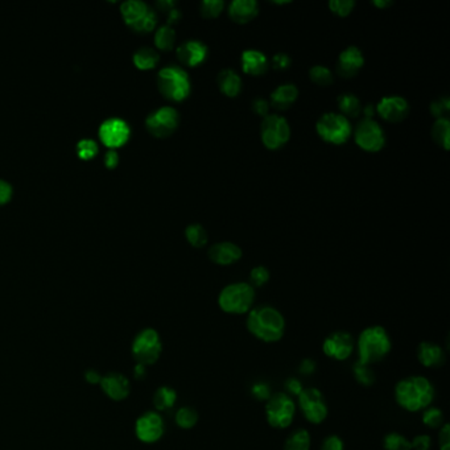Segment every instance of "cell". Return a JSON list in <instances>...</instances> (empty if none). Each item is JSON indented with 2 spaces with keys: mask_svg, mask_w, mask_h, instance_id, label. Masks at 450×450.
<instances>
[{
  "mask_svg": "<svg viewBox=\"0 0 450 450\" xmlns=\"http://www.w3.org/2000/svg\"><path fill=\"white\" fill-rule=\"evenodd\" d=\"M380 117L389 122H401L408 115V102L401 97H386L377 106Z\"/></svg>",
  "mask_w": 450,
  "mask_h": 450,
  "instance_id": "obj_18",
  "label": "cell"
},
{
  "mask_svg": "<svg viewBox=\"0 0 450 450\" xmlns=\"http://www.w3.org/2000/svg\"><path fill=\"white\" fill-rule=\"evenodd\" d=\"M351 372L354 375V379L360 383L363 387H371L377 381V374L370 365L362 363L360 360L354 362L351 366Z\"/></svg>",
  "mask_w": 450,
  "mask_h": 450,
  "instance_id": "obj_29",
  "label": "cell"
},
{
  "mask_svg": "<svg viewBox=\"0 0 450 450\" xmlns=\"http://www.w3.org/2000/svg\"><path fill=\"white\" fill-rule=\"evenodd\" d=\"M255 297V288L250 283H232L220 290L218 305L227 314L243 316L254 308Z\"/></svg>",
  "mask_w": 450,
  "mask_h": 450,
  "instance_id": "obj_4",
  "label": "cell"
},
{
  "mask_svg": "<svg viewBox=\"0 0 450 450\" xmlns=\"http://www.w3.org/2000/svg\"><path fill=\"white\" fill-rule=\"evenodd\" d=\"M160 56L150 47H141L134 54V62L139 69H150L158 65Z\"/></svg>",
  "mask_w": 450,
  "mask_h": 450,
  "instance_id": "obj_30",
  "label": "cell"
},
{
  "mask_svg": "<svg viewBox=\"0 0 450 450\" xmlns=\"http://www.w3.org/2000/svg\"><path fill=\"white\" fill-rule=\"evenodd\" d=\"M177 401V392L170 386H161L153 395V405L160 412L170 410Z\"/></svg>",
  "mask_w": 450,
  "mask_h": 450,
  "instance_id": "obj_28",
  "label": "cell"
},
{
  "mask_svg": "<svg viewBox=\"0 0 450 450\" xmlns=\"http://www.w3.org/2000/svg\"><path fill=\"white\" fill-rule=\"evenodd\" d=\"M450 110V102L446 97L440 98V100H436L432 103L430 106V111L432 114L437 118V119H442V118H446L448 112Z\"/></svg>",
  "mask_w": 450,
  "mask_h": 450,
  "instance_id": "obj_44",
  "label": "cell"
},
{
  "mask_svg": "<svg viewBox=\"0 0 450 450\" xmlns=\"http://www.w3.org/2000/svg\"><path fill=\"white\" fill-rule=\"evenodd\" d=\"M259 6L255 0H234L229 6L231 20L238 24H246L256 18Z\"/></svg>",
  "mask_w": 450,
  "mask_h": 450,
  "instance_id": "obj_23",
  "label": "cell"
},
{
  "mask_svg": "<svg viewBox=\"0 0 450 450\" xmlns=\"http://www.w3.org/2000/svg\"><path fill=\"white\" fill-rule=\"evenodd\" d=\"M130 124L122 118H109L100 127V141L109 148L123 146L130 138Z\"/></svg>",
  "mask_w": 450,
  "mask_h": 450,
  "instance_id": "obj_16",
  "label": "cell"
},
{
  "mask_svg": "<svg viewBox=\"0 0 450 450\" xmlns=\"http://www.w3.org/2000/svg\"><path fill=\"white\" fill-rule=\"evenodd\" d=\"M322 351L331 360H348L355 351V338L349 331H333L322 342Z\"/></svg>",
  "mask_w": 450,
  "mask_h": 450,
  "instance_id": "obj_12",
  "label": "cell"
},
{
  "mask_svg": "<svg viewBox=\"0 0 450 450\" xmlns=\"http://www.w3.org/2000/svg\"><path fill=\"white\" fill-rule=\"evenodd\" d=\"M208 255H209L211 261L215 264L230 266L242 258V250L237 244H234L231 242H220V243L211 246Z\"/></svg>",
  "mask_w": 450,
  "mask_h": 450,
  "instance_id": "obj_22",
  "label": "cell"
},
{
  "mask_svg": "<svg viewBox=\"0 0 450 450\" xmlns=\"http://www.w3.org/2000/svg\"><path fill=\"white\" fill-rule=\"evenodd\" d=\"M174 41H176V32L170 27V24L160 27L155 35L156 47L160 48L161 50L172 49L174 45Z\"/></svg>",
  "mask_w": 450,
  "mask_h": 450,
  "instance_id": "obj_36",
  "label": "cell"
},
{
  "mask_svg": "<svg viewBox=\"0 0 450 450\" xmlns=\"http://www.w3.org/2000/svg\"><path fill=\"white\" fill-rule=\"evenodd\" d=\"M270 280V272L263 267V266H258L255 267L254 270L251 271L250 273V284L255 288V287H263L264 284H267Z\"/></svg>",
  "mask_w": 450,
  "mask_h": 450,
  "instance_id": "obj_42",
  "label": "cell"
},
{
  "mask_svg": "<svg viewBox=\"0 0 450 450\" xmlns=\"http://www.w3.org/2000/svg\"><path fill=\"white\" fill-rule=\"evenodd\" d=\"M418 360L425 369H440L446 363V351L439 343L422 341L418 346Z\"/></svg>",
  "mask_w": 450,
  "mask_h": 450,
  "instance_id": "obj_17",
  "label": "cell"
},
{
  "mask_svg": "<svg viewBox=\"0 0 450 450\" xmlns=\"http://www.w3.org/2000/svg\"><path fill=\"white\" fill-rule=\"evenodd\" d=\"M432 136L444 150H449L450 122L448 118L436 120L432 129Z\"/></svg>",
  "mask_w": 450,
  "mask_h": 450,
  "instance_id": "obj_32",
  "label": "cell"
},
{
  "mask_svg": "<svg viewBox=\"0 0 450 450\" xmlns=\"http://www.w3.org/2000/svg\"><path fill=\"white\" fill-rule=\"evenodd\" d=\"M320 450H345V442L338 434H329L321 442Z\"/></svg>",
  "mask_w": 450,
  "mask_h": 450,
  "instance_id": "obj_45",
  "label": "cell"
},
{
  "mask_svg": "<svg viewBox=\"0 0 450 450\" xmlns=\"http://www.w3.org/2000/svg\"><path fill=\"white\" fill-rule=\"evenodd\" d=\"M384 450H412L410 440L399 432H390L383 437Z\"/></svg>",
  "mask_w": 450,
  "mask_h": 450,
  "instance_id": "obj_35",
  "label": "cell"
},
{
  "mask_svg": "<svg viewBox=\"0 0 450 450\" xmlns=\"http://www.w3.org/2000/svg\"><path fill=\"white\" fill-rule=\"evenodd\" d=\"M243 71L251 76H261L268 68V61L259 50H244L242 54Z\"/></svg>",
  "mask_w": 450,
  "mask_h": 450,
  "instance_id": "obj_24",
  "label": "cell"
},
{
  "mask_svg": "<svg viewBox=\"0 0 450 450\" xmlns=\"http://www.w3.org/2000/svg\"><path fill=\"white\" fill-rule=\"evenodd\" d=\"M261 141L270 150H278L290 141L288 122L279 115H267L261 122Z\"/></svg>",
  "mask_w": 450,
  "mask_h": 450,
  "instance_id": "obj_11",
  "label": "cell"
},
{
  "mask_svg": "<svg viewBox=\"0 0 450 450\" xmlns=\"http://www.w3.org/2000/svg\"><path fill=\"white\" fill-rule=\"evenodd\" d=\"M200 420V415L196 408L189 407V405H185V407H181L176 412V416H174V421L177 424V427L184 430H193L197 422Z\"/></svg>",
  "mask_w": 450,
  "mask_h": 450,
  "instance_id": "obj_31",
  "label": "cell"
},
{
  "mask_svg": "<svg viewBox=\"0 0 450 450\" xmlns=\"http://www.w3.org/2000/svg\"><path fill=\"white\" fill-rule=\"evenodd\" d=\"M136 437L144 444H155L165 433V422L158 412H146L135 424Z\"/></svg>",
  "mask_w": 450,
  "mask_h": 450,
  "instance_id": "obj_14",
  "label": "cell"
},
{
  "mask_svg": "<svg viewBox=\"0 0 450 450\" xmlns=\"http://www.w3.org/2000/svg\"><path fill=\"white\" fill-rule=\"evenodd\" d=\"M12 185L10 182L0 179V205H4L11 200L12 197Z\"/></svg>",
  "mask_w": 450,
  "mask_h": 450,
  "instance_id": "obj_51",
  "label": "cell"
},
{
  "mask_svg": "<svg viewBox=\"0 0 450 450\" xmlns=\"http://www.w3.org/2000/svg\"><path fill=\"white\" fill-rule=\"evenodd\" d=\"M246 329L258 341L276 343L283 340L287 331V322L280 310L275 307L259 305L247 313Z\"/></svg>",
  "mask_w": 450,
  "mask_h": 450,
  "instance_id": "obj_2",
  "label": "cell"
},
{
  "mask_svg": "<svg viewBox=\"0 0 450 450\" xmlns=\"http://www.w3.org/2000/svg\"><path fill=\"white\" fill-rule=\"evenodd\" d=\"M317 370V363L312 358H304L299 365V374L302 377H312Z\"/></svg>",
  "mask_w": 450,
  "mask_h": 450,
  "instance_id": "obj_48",
  "label": "cell"
},
{
  "mask_svg": "<svg viewBox=\"0 0 450 450\" xmlns=\"http://www.w3.org/2000/svg\"><path fill=\"white\" fill-rule=\"evenodd\" d=\"M391 4H392L391 0H375V1H374V6H377V7H379V8L390 7Z\"/></svg>",
  "mask_w": 450,
  "mask_h": 450,
  "instance_id": "obj_57",
  "label": "cell"
},
{
  "mask_svg": "<svg viewBox=\"0 0 450 450\" xmlns=\"http://www.w3.org/2000/svg\"><path fill=\"white\" fill-rule=\"evenodd\" d=\"M180 11L177 10V8H172V10L168 12V21H170V24L176 23V21L180 19Z\"/></svg>",
  "mask_w": 450,
  "mask_h": 450,
  "instance_id": "obj_56",
  "label": "cell"
},
{
  "mask_svg": "<svg viewBox=\"0 0 450 450\" xmlns=\"http://www.w3.org/2000/svg\"><path fill=\"white\" fill-rule=\"evenodd\" d=\"M146 374H147V367L143 366L141 363H138V365L135 366V369H134L135 378L139 380L144 379V378H146Z\"/></svg>",
  "mask_w": 450,
  "mask_h": 450,
  "instance_id": "obj_55",
  "label": "cell"
},
{
  "mask_svg": "<svg viewBox=\"0 0 450 450\" xmlns=\"http://www.w3.org/2000/svg\"><path fill=\"white\" fill-rule=\"evenodd\" d=\"M412 450H430L432 448V437L428 434H418L410 440Z\"/></svg>",
  "mask_w": 450,
  "mask_h": 450,
  "instance_id": "obj_47",
  "label": "cell"
},
{
  "mask_svg": "<svg viewBox=\"0 0 450 450\" xmlns=\"http://www.w3.org/2000/svg\"><path fill=\"white\" fill-rule=\"evenodd\" d=\"M252 110L255 114L261 115V117H267L268 115V110H270V105L267 100H261V98H256L252 102Z\"/></svg>",
  "mask_w": 450,
  "mask_h": 450,
  "instance_id": "obj_52",
  "label": "cell"
},
{
  "mask_svg": "<svg viewBox=\"0 0 450 450\" xmlns=\"http://www.w3.org/2000/svg\"><path fill=\"white\" fill-rule=\"evenodd\" d=\"M77 153L81 159H93L98 153V144L93 139H81L77 143Z\"/></svg>",
  "mask_w": 450,
  "mask_h": 450,
  "instance_id": "obj_39",
  "label": "cell"
},
{
  "mask_svg": "<svg viewBox=\"0 0 450 450\" xmlns=\"http://www.w3.org/2000/svg\"><path fill=\"white\" fill-rule=\"evenodd\" d=\"M304 419L312 425H320L329 416V407L322 391L317 387H304L297 396V404Z\"/></svg>",
  "mask_w": 450,
  "mask_h": 450,
  "instance_id": "obj_7",
  "label": "cell"
},
{
  "mask_svg": "<svg viewBox=\"0 0 450 450\" xmlns=\"http://www.w3.org/2000/svg\"><path fill=\"white\" fill-rule=\"evenodd\" d=\"M225 3L222 0H205L201 4V13L203 18L214 19L223 11Z\"/></svg>",
  "mask_w": 450,
  "mask_h": 450,
  "instance_id": "obj_40",
  "label": "cell"
},
{
  "mask_svg": "<svg viewBox=\"0 0 450 450\" xmlns=\"http://www.w3.org/2000/svg\"><path fill=\"white\" fill-rule=\"evenodd\" d=\"M290 65V57L287 53H278L272 59V66L276 71H284Z\"/></svg>",
  "mask_w": 450,
  "mask_h": 450,
  "instance_id": "obj_50",
  "label": "cell"
},
{
  "mask_svg": "<svg viewBox=\"0 0 450 450\" xmlns=\"http://www.w3.org/2000/svg\"><path fill=\"white\" fill-rule=\"evenodd\" d=\"M299 90L295 85H281L271 94V105L278 110H287L297 100Z\"/></svg>",
  "mask_w": 450,
  "mask_h": 450,
  "instance_id": "obj_25",
  "label": "cell"
},
{
  "mask_svg": "<svg viewBox=\"0 0 450 450\" xmlns=\"http://www.w3.org/2000/svg\"><path fill=\"white\" fill-rule=\"evenodd\" d=\"M393 398L401 410L418 413L433 404L436 389L427 377L410 375L395 384Z\"/></svg>",
  "mask_w": 450,
  "mask_h": 450,
  "instance_id": "obj_1",
  "label": "cell"
},
{
  "mask_svg": "<svg viewBox=\"0 0 450 450\" xmlns=\"http://www.w3.org/2000/svg\"><path fill=\"white\" fill-rule=\"evenodd\" d=\"M177 57L182 64L188 66H196L206 60L208 48L201 41H185L177 48Z\"/></svg>",
  "mask_w": 450,
  "mask_h": 450,
  "instance_id": "obj_21",
  "label": "cell"
},
{
  "mask_svg": "<svg viewBox=\"0 0 450 450\" xmlns=\"http://www.w3.org/2000/svg\"><path fill=\"white\" fill-rule=\"evenodd\" d=\"M120 11L126 23L136 32H150L158 23L156 12L141 0H126Z\"/></svg>",
  "mask_w": 450,
  "mask_h": 450,
  "instance_id": "obj_9",
  "label": "cell"
},
{
  "mask_svg": "<svg viewBox=\"0 0 450 450\" xmlns=\"http://www.w3.org/2000/svg\"><path fill=\"white\" fill-rule=\"evenodd\" d=\"M186 239L189 240L190 244L194 247H203L208 243V232L206 230L197 223L189 225L185 230Z\"/></svg>",
  "mask_w": 450,
  "mask_h": 450,
  "instance_id": "obj_37",
  "label": "cell"
},
{
  "mask_svg": "<svg viewBox=\"0 0 450 450\" xmlns=\"http://www.w3.org/2000/svg\"><path fill=\"white\" fill-rule=\"evenodd\" d=\"M317 132L325 141L333 144H342L350 138L351 126L349 120L342 114L328 112L317 122Z\"/></svg>",
  "mask_w": 450,
  "mask_h": 450,
  "instance_id": "obj_10",
  "label": "cell"
},
{
  "mask_svg": "<svg viewBox=\"0 0 450 450\" xmlns=\"http://www.w3.org/2000/svg\"><path fill=\"white\" fill-rule=\"evenodd\" d=\"M363 62H365V57H363L362 52L355 47H349L348 49L343 50L340 54L338 64H337V71L342 77L351 78L363 66Z\"/></svg>",
  "mask_w": 450,
  "mask_h": 450,
  "instance_id": "obj_20",
  "label": "cell"
},
{
  "mask_svg": "<svg viewBox=\"0 0 450 450\" xmlns=\"http://www.w3.org/2000/svg\"><path fill=\"white\" fill-rule=\"evenodd\" d=\"M218 88L227 97H237L242 88L239 76L231 69H225L218 74Z\"/></svg>",
  "mask_w": 450,
  "mask_h": 450,
  "instance_id": "obj_26",
  "label": "cell"
},
{
  "mask_svg": "<svg viewBox=\"0 0 450 450\" xmlns=\"http://www.w3.org/2000/svg\"><path fill=\"white\" fill-rule=\"evenodd\" d=\"M266 420L273 430H287L295 421L297 405L285 392H275L266 401Z\"/></svg>",
  "mask_w": 450,
  "mask_h": 450,
  "instance_id": "obj_5",
  "label": "cell"
},
{
  "mask_svg": "<svg viewBox=\"0 0 450 450\" xmlns=\"http://www.w3.org/2000/svg\"><path fill=\"white\" fill-rule=\"evenodd\" d=\"M284 389H285V393L287 395H290V398L292 396H299L301 393V391L304 390V384H302V381H301L299 378H296V377H290L288 379L285 380V383H284Z\"/></svg>",
  "mask_w": 450,
  "mask_h": 450,
  "instance_id": "obj_46",
  "label": "cell"
},
{
  "mask_svg": "<svg viewBox=\"0 0 450 450\" xmlns=\"http://www.w3.org/2000/svg\"><path fill=\"white\" fill-rule=\"evenodd\" d=\"M100 387L112 401H124L130 395V380L122 374H109L102 378Z\"/></svg>",
  "mask_w": 450,
  "mask_h": 450,
  "instance_id": "obj_19",
  "label": "cell"
},
{
  "mask_svg": "<svg viewBox=\"0 0 450 450\" xmlns=\"http://www.w3.org/2000/svg\"><path fill=\"white\" fill-rule=\"evenodd\" d=\"M119 162V153L115 150H109L105 155V164L109 168L117 167V164Z\"/></svg>",
  "mask_w": 450,
  "mask_h": 450,
  "instance_id": "obj_53",
  "label": "cell"
},
{
  "mask_svg": "<svg viewBox=\"0 0 450 450\" xmlns=\"http://www.w3.org/2000/svg\"><path fill=\"white\" fill-rule=\"evenodd\" d=\"M251 395L255 401H267L272 395L270 384L264 380H258L251 386Z\"/></svg>",
  "mask_w": 450,
  "mask_h": 450,
  "instance_id": "obj_41",
  "label": "cell"
},
{
  "mask_svg": "<svg viewBox=\"0 0 450 450\" xmlns=\"http://www.w3.org/2000/svg\"><path fill=\"white\" fill-rule=\"evenodd\" d=\"M310 80L320 86H329L333 82V73L328 68L316 65L309 71Z\"/></svg>",
  "mask_w": 450,
  "mask_h": 450,
  "instance_id": "obj_38",
  "label": "cell"
},
{
  "mask_svg": "<svg viewBox=\"0 0 450 450\" xmlns=\"http://www.w3.org/2000/svg\"><path fill=\"white\" fill-rule=\"evenodd\" d=\"M439 445L440 450H450V425L448 422L439 430Z\"/></svg>",
  "mask_w": 450,
  "mask_h": 450,
  "instance_id": "obj_49",
  "label": "cell"
},
{
  "mask_svg": "<svg viewBox=\"0 0 450 450\" xmlns=\"http://www.w3.org/2000/svg\"><path fill=\"white\" fill-rule=\"evenodd\" d=\"M421 420H422V424L430 430H440L441 427L446 422L442 410L439 407H434V405H430L428 408L422 410Z\"/></svg>",
  "mask_w": 450,
  "mask_h": 450,
  "instance_id": "obj_33",
  "label": "cell"
},
{
  "mask_svg": "<svg viewBox=\"0 0 450 450\" xmlns=\"http://www.w3.org/2000/svg\"><path fill=\"white\" fill-rule=\"evenodd\" d=\"M355 141L362 150L377 152L384 146V134L375 120L366 118L355 130Z\"/></svg>",
  "mask_w": 450,
  "mask_h": 450,
  "instance_id": "obj_15",
  "label": "cell"
},
{
  "mask_svg": "<svg viewBox=\"0 0 450 450\" xmlns=\"http://www.w3.org/2000/svg\"><path fill=\"white\" fill-rule=\"evenodd\" d=\"M312 436L310 432L305 428H297L292 430L288 437L284 441L283 450H310Z\"/></svg>",
  "mask_w": 450,
  "mask_h": 450,
  "instance_id": "obj_27",
  "label": "cell"
},
{
  "mask_svg": "<svg viewBox=\"0 0 450 450\" xmlns=\"http://www.w3.org/2000/svg\"><path fill=\"white\" fill-rule=\"evenodd\" d=\"M355 349L358 353L357 360L372 366L389 357L392 350V340L386 328L371 325L360 331L355 340Z\"/></svg>",
  "mask_w": 450,
  "mask_h": 450,
  "instance_id": "obj_3",
  "label": "cell"
},
{
  "mask_svg": "<svg viewBox=\"0 0 450 450\" xmlns=\"http://www.w3.org/2000/svg\"><path fill=\"white\" fill-rule=\"evenodd\" d=\"M85 379H86V381H89L90 384H97V383H100L102 377H100L98 371L89 370L86 371V374H85Z\"/></svg>",
  "mask_w": 450,
  "mask_h": 450,
  "instance_id": "obj_54",
  "label": "cell"
},
{
  "mask_svg": "<svg viewBox=\"0 0 450 450\" xmlns=\"http://www.w3.org/2000/svg\"><path fill=\"white\" fill-rule=\"evenodd\" d=\"M158 85L161 94L167 100H185L190 93V81L188 73L179 66H165L159 71Z\"/></svg>",
  "mask_w": 450,
  "mask_h": 450,
  "instance_id": "obj_6",
  "label": "cell"
},
{
  "mask_svg": "<svg viewBox=\"0 0 450 450\" xmlns=\"http://www.w3.org/2000/svg\"><path fill=\"white\" fill-rule=\"evenodd\" d=\"M354 6H355V1H353V0H331L329 3L331 12H334L340 16H348Z\"/></svg>",
  "mask_w": 450,
  "mask_h": 450,
  "instance_id": "obj_43",
  "label": "cell"
},
{
  "mask_svg": "<svg viewBox=\"0 0 450 450\" xmlns=\"http://www.w3.org/2000/svg\"><path fill=\"white\" fill-rule=\"evenodd\" d=\"M179 122L180 117L177 110L170 106H164L150 112L146 119V126L153 136L167 138L176 131Z\"/></svg>",
  "mask_w": 450,
  "mask_h": 450,
  "instance_id": "obj_13",
  "label": "cell"
},
{
  "mask_svg": "<svg viewBox=\"0 0 450 450\" xmlns=\"http://www.w3.org/2000/svg\"><path fill=\"white\" fill-rule=\"evenodd\" d=\"M131 351L136 362L143 366L147 367L155 365L160 358L162 351L160 334L152 328L141 331L132 342Z\"/></svg>",
  "mask_w": 450,
  "mask_h": 450,
  "instance_id": "obj_8",
  "label": "cell"
},
{
  "mask_svg": "<svg viewBox=\"0 0 450 450\" xmlns=\"http://www.w3.org/2000/svg\"><path fill=\"white\" fill-rule=\"evenodd\" d=\"M338 107L343 115L355 118L360 114L362 106L360 102L354 94H342L338 98Z\"/></svg>",
  "mask_w": 450,
  "mask_h": 450,
  "instance_id": "obj_34",
  "label": "cell"
}]
</instances>
